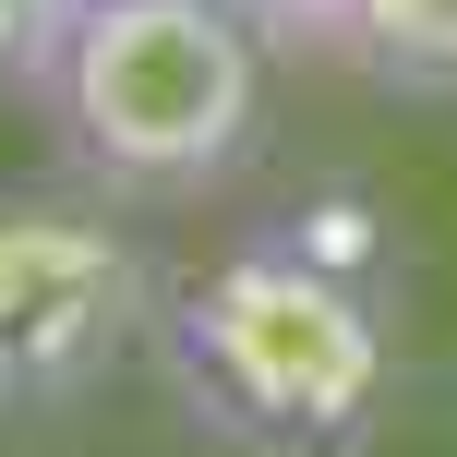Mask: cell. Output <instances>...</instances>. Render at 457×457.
Returning a JSON list of instances; mask_svg holds the SVG:
<instances>
[{"label": "cell", "instance_id": "3", "mask_svg": "<svg viewBox=\"0 0 457 457\" xmlns=\"http://www.w3.org/2000/svg\"><path fill=\"white\" fill-rule=\"evenodd\" d=\"M157 253L109 193H0V421L96 397L157 325Z\"/></svg>", "mask_w": 457, "mask_h": 457}, {"label": "cell", "instance_id": "2", "mask_svg": "<svg viewBox=\"0 0 457 457\" xmlns=\"http://www.w3.org/2000/svg\"><path fill=\"white\" fill-rule=\"evenodd\" d=\"M265 61L241 0H85L37 109L85 193L193 205L265 145Z\"/></svg>", "mask_w": 457, "mask_h": 457}, {"label": "cell", "instance_id": "5", "mask_svg": "<svg viewBox=\"0 0 457 457\" xmlns=\"http://www.w3.org/2000/svg\"><path fill=\"white\" fill-rule=\"evenodd\" d=\"M277 241L313 253V265L349 277V289H373V301H386V277H397V217L373 205V193H313V205L277 217Z\"/></svg>", "mask_w": 457, "mask_h": 457}, {"label": "cell", "instance_id": "4", "mask_svg": "<svg viewBox=\"0 0 457 457\" xmlns=\"http://www.w3.org/2000/svg\"><path fill=\"white\" fill-rule=\"evenodd\" d=\"M337 61L397 96H457V0H337Z\"/></svg>", "mask_w": 457, "mask_h": 457}, {"label": "cell", "instance_id": "1", "mask_svg": "<svg viewBox=\"0 0 457 457\" xmlns=\"http://www.w3.org/2000/svg\"><path fill=\"white\" fill-rule=\"evenodd\" d=\"M157 386L228 457H361L397 397V325L373 289L325 277L277 228L205 253L157 289Z\"/></svg>", "mask_w": 457, "mask_h": 457}, {"label": "cell", "instance_id": "6", "mask_svg": "<svg viewBox=\"0 0 457 457\" xmlns=\"http://www.w3.org/2000/svg\"><path fill=\"white\" fill-rule=\"evenodd\" d=\"M72 12H85V0H0V96H24V109L48 96V72H61V37H72Z\"/></svg>", "mask_w": 457, "mask_h": 457}]
</instances>
